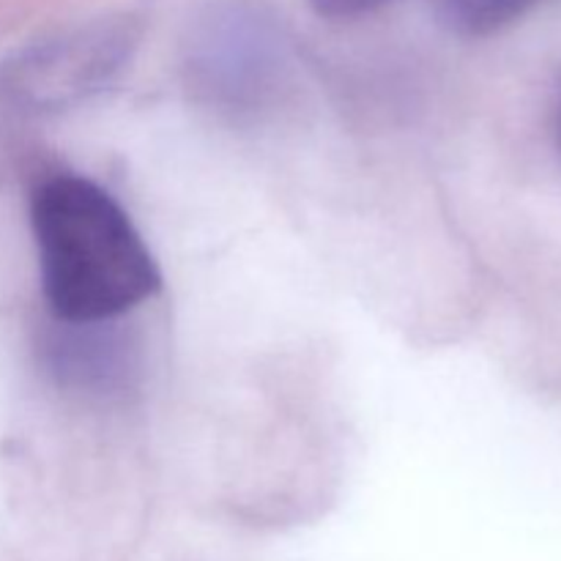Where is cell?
<instances>
[{
	"label": "cell",
	"instance_id": "1",
	"mask_svg": "<svg viewBox=\"0 0 561 561\" xmlns=\"http://www.w3.org/2000/svg\"><path fill=\"white\" fill-rule=\"evenodd\" d=\"M42 294L60 323H104L162 288L140 230L118 201L91 179L55 173L31 195Z\"/></svg>",
	"mask_w": 561,
	"mask_h": 561
},
{
	"label": "cell",
	"instance_id": "2",
	"mask_svg": "<svg viewBox=\"0 0 561 561\" xmlns=\"http://www.w3.org/2000/svg\"><path fill=\"white\" fill-rule=\"evenodd\" d=\"M137 33L129 16H104L25 47L0 66V102L22 115L85 102L129 64Z\"/></svg>",
	"mask_w": 561,
	"mask_h": 561
},
{
	"label": "cell",
	"instance_id": "3",
	"mask_svg": "<svg viewBox=\"0 0 561 561\" xmlns=\"http://www.w3.org/2000/svg\"><path fill=\"white\" fill-rule=\"evenodd\" d=\"M115 321L60 323L53 340V367L66 383L104 394L129 381V340L115 332Z\"/></svg>",
	"mask_w": 561,
	"mask_h": 561
},
{
	"label": "cell",
	"instance_id": "4",
	"mask_svg": "<svg viewBox=\"0 0 561 561\" xmlns=\"http://www.w3.org/2000/svg\"><path fill=\"white\" fill-rule=\"evenodd\" d=\"M535 3L537 0H436V9L455 31L485 36L507 27Z\"/></svg>",
	"mask_w": 561,
	"mask_h": 561
},
{
	"label": "cell",
	"instance_id": "5",
	"mask_svg": "<svg viewBox=\"0 0 561 561\" xmlns=\"http://www.w3.org/2000/svg\"><path fill=\"white\" fill-rule=\"evenodd\" d=\"M387 3H392V0H310L318 14L332 16V20H354V16L378 11Z\"/></svg>",
	"mask_w": 561,
	"mask_h": 561
},
{
	"label": "cell",
	"instance_id": "6",
	"mask_svg": "<svg viewBox=\"0 0 561 561\" xmlns=\"http://www.w3.org/2000/svg\"><path fill=\"white\" fill-rule=\"evenodd\" d=\"M557 140H559V151H561V96H559V107H557Z\"/></svg>",
	"mask_w": 561,
	"mask_h": 561
}]
</instances>
